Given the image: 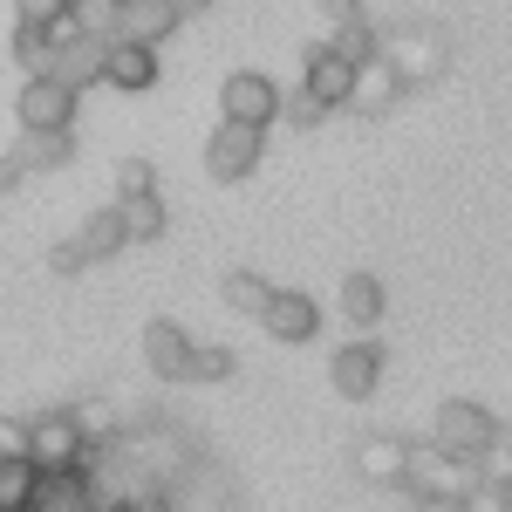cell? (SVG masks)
Listing matches in <instances>:
<instances>
[{
	"instance_id": "cell-32",
	"label": "cell",
	"mask_w": 512,
	"mask_h": 512,
	"mask_svg": "<svg viewBox=\"0 0 512 512\" xmlns=\"http://www.w3.org/2000/svg\"><path fill=\"white\" fill-rule=\"evenodd\" d=\"M21 178H28L21 164H14V158H0V198H7V192H21Z\"/></svg>"
},
{
	"instance_id": "cell-6",
	"label": "cell",
	"mask_w": 512,
	"mask_h": 512,
	"mask_svg": "<svg viewBox=\"0 0 512 512\" xmlns=\"http://www.w3.org/2000/svg\"><path fill=\"white\" fill-rule=\"evenodd\" d=\"M383 369H390V355H383V342H369V335H355V342H342V349L328 355V383H335V396H349V403H369V396L383 390Z\"/></svg>"
},
{
	"instance_id": "cell-30",
	"label": "cell",
	"mask_w": 512,
	"mask_h": 512,
	"mask_svg": "<svg viewBox=\"0 0 512 512\" xmlns=\"http://www.w3.org/2000/svg\"><path fill=\"white\" fill-rule=\"evenodd\" d=\"M485 478H492V485H506V478H512V424H499V444L485 451Z\"/></svg>"
},
{
	"instance_id": "cell-16",
	"label": "cell",
	"mask_w": 512,
	"mask_h": 512,
	"mask_svg": "<svg viewBox=\"0 0 512 512\" xmlns=\"http://www.w3.org/2000/svg\"><path fill=\"white\" fill-rule=\"evenodd\" d=\"M28 512H96V472H41Z\"/></svg>"
},
{
	"instance_id": "cell-5",
	"label": "cell",
	"mask_w": 512,
	"mask_h": 512,
	"mask_svg": "<svg viewBox=\"0 0 512 512\" xmlns=\"http://www.w3.org/2000/svg\"><path fill=\"white\" fill-rule=\"evenodd\" d=\"M280 117V82L260 69H233L219 82V123H246V130H267Z\"/></svg>"
},
{
	"instance_id": "cell-22",
	"label": "cell",
	"mask_w": 512,
	"mask_h": 512,
	"mask_svg": "<svg viewBox=\"0 0 512 512\" xmlns=\"http://www.w3.org/2000/svg\"><path fill=\"white\" fill-rule=\"evenodd\" d=\"M117 212H123V233H130V246H151V239L171 233V212H164L158 192H151V198H123Z\"/></svg>"
},
{
	"instance_id": "cell-26",
	"label": "cell",
	"mask_w": 512,
	"mask_h": 512,
	"mask_svg": "<svg viewBox=\"0 0 512 512\" xmlns=\"http://www.w3.org/2000/svg\"><path fill=\"white\" fill-rule=\"evenodd\" d=\"M151 192H158V164L151 158H123L117 164V205L123 198H151Z\"/></svg>"
},
{
	"instance_id": "cell-20",
	"label": "cell",
	"mask_w": 512,
	"mask_h": 512,
	"mask_svg": "<svg viewBox=\"0 0 512 512\" xmlns=\"http://www.w3.org/2000/svg\"><path fill=\"white\" fill-rule=\"evenodd\" d=\"M335 308H342V321H355V328H376L383 308H390V294H383L376 274H349L342 287H335Z\"/></svg>"
},
{
	"instance_id": "cell-19",
	"label": "cell",
	"mask_w": 512,
	"mask_h": 512,
	"mask_svg": "<svg viewBox=\"0 0 512 512\" xmlns=\"http://www.w3.org/2000/svg\"><path fill=\"white\" fill-rule=\"evenodd\" d=\"M21 171H62L76 158V130H21V144L7 151Z\"/></svg>"
},
{
	"instance_id": "cell-36",
	"label": "cell",
	"mask_w": 512,
	"mask_h": 512,
	"mask_svg": "<svg viewBox=\"0 0 512 512\" xmlns=\"http://www.w3.org/2000/svg\"><path fill=\"white\" fill-rule=\"evenodd\" d=\"M158 512H171V506H158Z\"/></svg>"
},
{
	"instance_id": "cell-13",
	"label": "cell",
	"mask_w": 512,
	"mask_h": 512,
	"mask_svg": "<svg viewBox=\"0 0 512 512\" xmlns=\"http://www.w3.org/2000/svg\"><path fill=\"white\" fill-rule=\"evenodd\" d=\"M260 328H267L274 342H315V335H321V301H315V294H301V287H280L274 308L260 315Z\"/></svg>"
},
{
	"instance_id": "cell-8",
	"label": "cell",
	"mask_w": 512,
	"mask_h": 512,
	"mask_svg": "<svg viewBox=\"0 0 512 512\" xmlns=\"http://www.w3.org/2000/svg\"><path fill=\"white\" fill-rule=\"evenodd\" d=\"M383 55H390V69L403 82H437L444 62H451V48H444L437 28H390L383 35Z\"/></svg>"
},
{
	"instance_id": "cell-4",
	"label": "cell",
	"mask_w": 512,
	"mask_h": 512,
	"mask_svg": "<svg viewBox=\"0 0 512 512\" xmlns=\"http://www.w3.org/2000/svg\"><path fill=\"white\" fill-rule=\"evenodd\" d=\"M123 246H130V233H123V212H117V205H103V212H89L76 233L48 253V267H55V274H89V267L117 260Z\"/></svg>"
},
{
	"instance_id": "cell-18",
	"label": "cell",
	"mask_w": 512,
	"mask_h": 512,
	"mask_svg": "<svg viewBox=\"0 0 512 512\" xmlns=\"http://www.w3.org/2000/svg\"><path fill=\"white\" fill-rule=\"evenodd\" d=\"M355 472L369 485H403L410 478V444L403 437H362L355 444Z\"/></svg>"
},
{
	"instance_id": "cell-35",
	"label": "cell",
	"mask_w": 512,
	"mask_h": 512,
	"mask_svg": "<svg viewBox=\"0 0 512 512\" xmlns=\"http://www.w3.org/2000/svg\"><path fill=\"white\" fill-rule=\"evenodd\" d=\"M178 7H185V14H205V7H212V0H178Z\"/></svg>"
},
{
	"instance_id": "cell-17",
	"label": "cell",
	"mask_w": 512,
	"mask_h": 512,
	"mask_svg": "<svg viewBox=\"0 0 512 512\" xmlns=\"http://www.w3.org/2000/svg\"><path fill=\"white\" fill-rule=\"evenodd\" d=\"M110 89L123 96H144V89H158V48H137V41H110V69H103Z\"/></svg>"
},
{
	"instance_id": "cell-15",
	"label": "cell",
	"mask_w": 512,
	"mask_h": 512,
	"mask_svg": "<svg viewBox=\"0 0 512 512\" xmlns=\"http://www.w3.org/2000/svg\"><path fill=\"white\" fill-rule=\"evenodd\" d=\"M403 89H410V82L390 69V55H376V62L355 69V103H349V110H355V117H390Z\"/></svg>"
},
{
	"instance_id": "cell-28",
	"label": "cell",
	"mask_w": 512,
	"mask_h": 512,
	"mask_svg": "<svg viewBox=\"0 0 512 512\" xmlns=\"http://www.w3.org/2000/svg\"><path fill=\"white\" fill-rule=\"evenodd\" d=\"M69 7H76V0H14L21 28H62V21H69Z\"/></svg>"
},
{
	"instance_id": "cell-2",
	"label": "cell",
	"mask_w": 512,
	"mask_h": 512,
	"mask_svg": "<svg viewBox=\"0 0 512 512\" xmlns=\"http://www.w3.org/2000/svg\"><path fill=\"white\" fill-rule=\"evenodd\" d=\"M485 485H492L485 465L451 458L444 444H410V478H403L410 499H472V492H485Z\"/></svg>"
},
{
	"instance_id": "cell-9",
	"label": "cell",
	"mask_w": 512,
	"mask_h": 512,
	"mask_svg": "<svg viewBox=\"0 0 512 512\" xmlns=\"http://www.w3.org/2000/svg\"><path fill=\"white\" fill-rule=\"evenodd\" d=\"M76 89L55 76H28L21 82V96H14V117H21V130H76Z\"/></svg>"
},
{
	"instance_id": "cell-7",
	"label": "cell",
	"mask_w": 512,
	"mask_h": 512,
	"mask_svg": "<svg viewBox=\"0 0 512 512\" xmlns=\"http://www.w3.org/2000/svg\"><path fill=\"white\" fill-rule=\"evenodd\" d=\"M260 151H267V130L219 123V130L205 137V171H212L219 185H239V178H253V171H260Z\"/></svg>"
},
{
	"instance_id": "cell-11",
	"label": "cell",
	"mask_w": 512,
	"mask_h": 512,
	"mask_svg": "<svg viewBox=\"0 0 512 512\" xmlns=\"http://www.w3.org/2000/svg\"><path fill=\"white\" fill-rule=\"evenodd\" d=\"M301 89L315 96L321 110H349L355 103V62L335 48V41H315L308 62H301Z\"/></svg>"
},
{
	"instance_id": "cell-3",
	"label": "cell",
	"mask_w": 512,
	"mask_h": 512,
	"mask_svg": "<svg viewBox=\"0 0 512 512\" xmlns=\"http://www.w3.org/2000/svg\"><path fill=\"white\" fill-rule=\"evenodd\" d=\"M431 444H444L451 458H472V465H485V451L499 444V417L478 403V396H444L431 417Z\"/></svg>"
},
{
	"instance_id": "cell-31",
	"label": "cell",
	"mask_w": 512,
	"mask_h": 512,
	"mask_svg": "<svg viewBox=\"0 0 512 512\" xmlns=\"http://www.w3.org/2000/svg\"><path fill=\"white\" fill-rule=\"evenodd\" d=\"M315 7H321V14H328V28H335V35L362 21V0H315Z\"/></svg>"
},
{
	"instance_id": "cell-27",
	"label": "cell",
	"mask_w": 512,
	"mask_h": 512,
	"mask_svg": "<svg viewBox=\"0 0 512 512\" xmlns=\"http://www.w3.org/2000/svg\"><path fill=\"white\" fill-rule=\"evenodd\" d=\"M239 362H233V349L226 342H198V355H192V383H226Z\"/></svg>"
},
{
	"instance_id": "cell-33",
	"label": "cell",
	"mask_w": 512,
	"mask_h": 512,
	"mask_svg": "<svg viewBox=\"0 0 512 512\" xmlns=\"http://www.w3.org/2000/svg\"><path fill=\"white\" fill-rule=\"evenodd\" d=\"M410 512H472L465 499H410Z\"/></svg>"
},
{
	"instance_id": "cell-25",
	"label": "cell",
	"mask_w": 512,
	"mask_h": 512,
	"mask_svg": "<svg viewBox=\"0 0 512 512\" xmlns=\"http://www.w3.org/2000/svg\"><path fill=\"white\" fill-rule=\"evenodd\" d=\"M14 55H21L28 76H48V69H55V28H21V35H14Z\"/></svg>"
},
{
	"instance_id": "cell-29",
	"label": "cell",
	"mask_w": 512,
	"mask_h": 512,
	"mask_svg": "<svg viewBox=\"0 0 512 512\" xmlns=\"http://www.w3.org/2000/svg\"><path fill=\"white\" fill-rule=\"evenodd\" d=\"M280 117L294 123V130H308V123H321L328 110H321V103L308 96V89H287V96H280Z\"/></svg>"
},
{
	"instance_id": "cell-23",
	"label": "cell",
	"mask_w": 512,
	"mask_h": 512,
	"mask_svg": "<svg viewBox=\"0 0 512 512\" xmlns=\"http://www.w3.org/2000/svg\"><path fill=\"white\" fill-rule=\"evenodd\" d=\"M69 21H76L82 35H96V41H117L123 35V0H76Z\"/></svg>"
},
{
	"instance_id": "cell-1",
	"label": "cell",
	"mask_w": 512,
	"mask_h": 512,
	"mask_svg": "<svg viewBox=\"0 0 512 512\" xmlns=\"http://www.w3.org/2000/svg\"><path fill=\"white\" fill-rule=\"evenodd\" d=\"M96 437L82 424V410H41L28 417V465L35 472H89Z\"/></svg>"
},
{
	"instance_id": "cell-34",
	"label": "cell",
	"mask_w": 512,
	"mask_h": 512,
	"mask_svg": "<svg viewBox=\"0 0 512 512\" xmlns=\"http://www.w3.org/2000/svg\"><path fill=\"white\" fill-rule=\"evenodd\" d=\"M499 512H512V478H506V485H499Z\"/></svg>"
},
{
	"instance_id": "cell-12",
	"label": "cell",
	"mask_w": 512,
	"mask_h": 512,
	"mask_svg": "<svg viewBox=\"0 0 512 512\" xmlns=\"http://www.w3.org/2000/svg\"><path fill=\"white\" fill-rule=\"evenodd\" d=\"M192 355H198V342L178 328V321H151L144 328V369L158 376V383H192Z\"/></svg>"
},
{
	"instance_id": "cell-10",
	"label": "cell",
	"mask_w": 512,
	"mask_h": 512,
	"mask_svg": "<svg viewBox=\"0 0 512 512\" xmlns=\"http://www.w3.org/2000/svg\"><path fill=\"white\" fill-rule=\"evenodd\" d=\"M103 69H110V41H96V35H82L76 21H62V28H55V69H48V76L69 82L82 96L89 82H103Z\"/></svg>"
},
{
	"instance_id": "cell-21",
	"label": "cell",
	"mask_w": 512,
	"mask_h": 512,
	"mask_svg": "<svg viewBox=\"0 0 512 512\" xmlns=\"http://www.w3.org/2000/svg\"><path fill=\"white\" fill-rule=\"evenodd\" d=\"M219 294H226V308H233V315H253V321H260L267 308H274L280 287L267 274H253V267H233V274L219 280Z\"/></svg>"
},
{
	"instance_id": "cell-24",
	"label": "cell",
	"mask_w": 512,
	"mask_h": 512,
	"mask_svg": "<svg viewBox=\"0 0 512 512\" xmlns=\"http://www.w3.org/2000/svg\"><path fill=\"white\" fill-rule=\"evenodd\" d=\"M35 485H41V472L28 465V458L0 465V512H28L35 506Z\"/></svg>"
},
{
	"instance_id": "cell-14",
	"label": "cell",
	"mask_w": 512,
	"mask_h": 512,
	"mask_svg": "<svg viewBox=\"0 0 512 512\" xmlns=\"http://www.w3.org/2000/svg\"><path fill=\"white\" fill-rule=\"evenodd\" d=\"M178 21H185V7H178V0H123V35L117 41L164 48V41L178 35Z\"/></svg>"
}]
</instances>
